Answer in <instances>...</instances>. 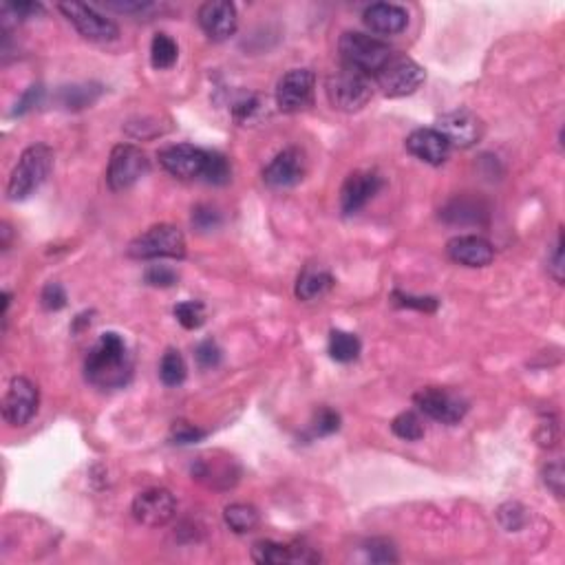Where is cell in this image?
<instances>
[{"instance_id":"1","label":"cell","mask_w":565,"mask_h":565,"mask_svg":"<svg viewBox=\"0 0 565 565\" xmlns=\"http://www.w3.org/2000/svg\"><path fill=\"white\" fill-rule=\"evenodd\" d=\"M84 376L97 389H122L133 378V358L124 338L115 332H106L84 360Z\"/></svg>"},{"instance_id":"2","label":"cell","mask_w":565,"mask_h":565,"mask_svg":"<svg viewBox=\"0 0 565 565\" xmlns=\"http://www.w3.org/2000/svg\"><path fill=\"white\" fill-rule=\"evenodd\" d=\"M53 168V150L47 144H34L20 155L13 166L7 184V197L11 202H22L34 195L47 181Z\"/></svg>"},{"instance_id":"3","label":"cell","mask_w":565,"mask_h":565,"mask_svg":"<svg viewBox=\"0 0 565 565\" xmlns=\"http://www.w3.org/2000/svg\"><path fill=\"white\" fill-rule=\"evenodd\" d=\"M338 51H340L342 65L363 71L367 75H376L395 56L393 49L385 40L360 34V31L342 34L340 42H338Z\"/></svg>"},{"instance_id":"4","label":"cell","mask_w":565,"mask_h":565,"mask_svg":"<svg viewBox=\"0 0 565 565\" xmlns=\"http://www.w3.org/2000/svg\"><path fill=\"white\" fill-rule=\"evenodd\" d=\"M327 97L333 109L342 113H355L371 100L373 87L367 73L342 65L327 78Z\"/></svg>"},{"instance_id":"5","label":"cell","mask_w":565,"mask_h":565,"mask_svg":"<svg viewBox=\"0 0 565 565\" xmlns=\"http://www.w3.org/2000/svg\"><path fill=\"white\" fill-rule=\"evenodd\" d=\"M131 259H184L186 256V237L177 225L159 224L146 230L128 246Z\"/></svg>"},{"instance_id":"6","label":"cell","mask_w":565,"mask_h":565,"mask_svg":"<svg viewBox=\"0 0 565 565\" xmlns=\"http://www.w3.org/2000/svg\"><path fill=\"white\" fill-rule=\"evenodd\" d=\"M424 78V69L407 56H393L376 73L378 87L386 97L411 95L422 87Z\"/></svg>"},{"instance_id":"7","label":"cell","mask_w":565,"mask_h":565,"mask_svg":"<svg viewBox=\"0 0 565 565\" xmlns=\"http://www.w3.org/2000/svg\"><path fill=\"white\" fill-rule=\"evenodd\" d=\"M149 157H146V153L141 149H137L133 144L115 146L109 159V171H106L109 188L115 190V193L131 188V186H135L149 172Z\"/></svg>"},{"instance_id":"8","label":"cell","mask_w":565,"mask_h":565,"mask_svg":"<svg viewBox=\"0 0 565 565\" xmlns=\"http://www.w3.org/2000/svg\"><path fill=\"white\" fill-rule=\"evenodd\" d=\"M416 407L431 420L442 422V424H457L469 411V402L460 393L451 389H439V386H426L420 389L413 398Z\"/></svg>"},{"instance_id":"9","label":"cell","mask_w":565,"mask_h":565,"mask_svg":"<svg viewBox=\"0 0 565 565\" xmlns=\"http://www.w3.org/2000/svg\"><path fill=\"white\" fill-rule=\"evenodd\" d=\"M40 391L29 378H13L3 398V417L11 426H25L38 413Z\"/></svg>"},{"instance_id":"10","label":"cell","mask_w":565,"mask_h":565,"mask_svg":"<svg viewBox=\"0 0 565 565\" xmlns=\"http://www.w3.org/2000/svg\"><path fill=\"white\" fill-rule=\"evenodd\" d=\"M62 13L66 16V20L80 31L87 40L93 42H111V40H118L119 29L113 20L102 16L100 11H95L93 7L82 3H62L57 4Z\"/></svg>"},{"instance_id":"11","label":"cell","mask_w":565,"mask_h":565,"mask_svg":"<svg viewBox=\"0 0 565 565\" xmlns=\"http://www.w3.org/2000/svg\"><path fill=\"white\" fill-rule=\"evenodd\" d=\"M316 78L309 69H292L279 80L277 104L283 113H301L314 102Z\"/></svg>"},{"instance_id":"12","label":"cell","mask_w":565,"mask_h":565,"mask_svg":"<svg viewBox=\"0 0 565 565\" xmlns=\"http://www.w3.org/2000/svg\"><path fill=\"white\" fill-rule=\"evenodd\" d=\"M133 517L146 528H162L175 517L177 501L166 488H149L133 501Z\"/></svg>"},{"instance_id":"13","label":"cell","mask_w":565,"mask_h":565,"mask_svg":"<svg viewBox=\"0 0 565 565\" xmlns=\"http://www.w3.org/2000/svg\"><path fill=\"white\" fill-rule=\"evenodd\" d=\"M435 131L442 133L451 149H470L477 144L484 135V124L473 111L457 109L451 113H444L435 124Z\"/></svg>"},{"instance_id":"14","label":"cell","mask_w":565,"mask_h":565,"mask_svg":"<svg viewBox=\"0 0 565 565\" xmlns=\"http://www.w3.org/2000/svg\"><path fill=\"white\" fill-rule=\"evenodd\" d=\"M208 150L197 149L193 144H175L168 146L159 153V164L164 171L171 172L179 179H202L206 171Z\"/></svg>"},{"instance_id":"15","label":"cell","mask_w":565,"mask_h":565,"mask_svg":"<svg viewBox=\"0 0 565 565\" xmlns=\"http://www.w3.org/2000/svg\"><path fill=\"white\" fill-rule=\"evenodd\" d=\"M197 20L208 38L215 40V42H224V40H228L230 35H234V31H237V7H234L233 3H225V0L203 3L202 7H199Z\"/></svg>"},{"instance_id":"16","label":"cell","mask_w":565,"mask_h":565,"mask_svg":"<svg viewBox=\"0 0 565 565\" xmlns=\"http://www.w3.org/2000/svg\"><path fill=\"white\" fill-rule=\"evenodd\" d=\"M305 177V155L302 150L287 146L265 166L263 179L272 188H292Z\"/></svg>"},{"instance_id":"17","label":"cell","mask_w":565,"mask_h":565,"mask_svg":"<svg viewBox=\"0 0 565 565\" xmlns=\"http://www.w3.org/2000/svg\"><path fill=\"white\" fill-rule=\"evenodd\" d=\"M382 188V177L371 171H355L345 179L340 190V208L345 215H355L369 203V199Z\"/></svg>"},{"instance_id":"18","label":"cell","mask_w":565,"mask_h":565,"mask_svg":"<svg viewBox=\"0 0 565 565\" xmlns=\"http://www.w3.org/2000/svg\"><path fill=\"white\" fill-rule=\"evenodd\" d=\"M447 255L466 268H486L495 259V248L477 234H462L448 241Z\"/></svg>"},{"instance_id":"19","label":"cell","mask_w":565,"mask_h":565,"mask_svg":"<svg viewBox=\"0 0 565 565\" xmlns=\"http://www.w3.org/2000/svg\"><path fill=\"white\" fill-rule=\"evenodd\" d=\"M407 150L417 157L420 162L431 164V166H439L451 155V144L447 137L435 128H417L407 137Z\"/></svg>"},{"instance_id":"20","label":"cell","mask_w":565,"mask_h":565,"mask_svg":"<svg viewBox=\"0 0 565 565\" xmlns=\"http://www.w3.org/2000/svg\"><path fill=\"white\" fill-rule=\"evenodd\" d=\"M363 20L373 34L395 35L407 29L408 13L407 9L393 3H376L369 4L363 13Z\"/></svg>"},{"instance_id":"21","label":"cell","mask_w":565,"mask_h":565,"mask_svg":"<svg viewBox=\"0 0 565 565\" xmlns=\"http://www.w3.org/2000/svg\"><path fill=\"white\" fill-rule=\"evenodd\" d=\"M252 559L261 565L314 563L318 561V554H311L309 548H294V546L277 544V541H256L252 546Z\"/></svg>"},{"instance_id":"22","label":"cell","mask_w":565,"mask_h":565,"mask_svg":"<svg viewBox=\"0 0 565 565\" xmlns=\"http://www.w3.org/2000/svg\"><path fill=\"white\" fill-rule=\"evenodd\" d=\"M332 287L333 277L329 270L320 268V265H307L296 279V298L305 302L318 301V298H323Z\"/></svg>"},{"instance_id":"23","label":"cell","mask_w":565,"mask_h":565,"mask_svg":"<svg viewBox=\"0 0 565 565\" xmlns=\"http://www.w3.org/2000/svg\"><path fill=\"white\" fill-rule=\"evenodd\" d=\"M224 519L228 528L237 535H248L259 526V510L250 504H230L224 510Z\"/></svg>"},{"instance_id":"24","label":"cell","mask_w":565,"mask_h":565,"mask_svg":"<svg viewBox=\"0 0 565 565\" xmlns=\"http://www.w3.org/2000/svg\"><path fill=\"white\" fill-rule=\"evenodd\" d=\"M360 340L358 336L349 332H340V329H333L329 333V355H332L336 363H351L360 355Z\"/></svg>"},{"instance_id":"25","label":"cell","mask_w":565,"mask_h":565,"mask_svg":"<svg viewBox=\"0 0 565 565\" xmlns=\"http://www.w3.org/2000/svg\"><path fill=\"white\" fill-rule=\"evenodd\" d=\"M102 95V88L97 84H75V87H65L60 91V102L69 111H82L91 106L97 97Z\"/></svg>"},{"instance_id":"26","label":"cell","mask_w":565,"mask_h":565,"mask_svg":"<svg viewBox=\"0 0 565 565\" xmlns=\"http://www.w3.org/2000/svg\"><path fill=\"white\" fill-rule=\"evenodd\" d=\"M177 56H179V49H177L175 40L168 34H155L153 42H150V62L155 69H171L177 62Z\"/></svg>"},{"instance_id":"27","label":"cell","mask_w":565,"mask_h":565,"mask_svg":"<svg viewBox=\"0 0 565 565\" xmlns=\"http://www.w3.org/2000/svg\"><path fill=\"white\" fill-rule=\"evenodd\" d=\"M159 378L166 386H179L186 380V363L177 349H168L159 363Z\"/></svg>"},{"instance_id":"28","label":"cell","mask_w":565,"mask_h":565,"mask_svg":"<svg viewBox=\"0 0 565 565\" xmlns=\"http://www.w3.org/2000/svg\"><path fill=\"white\" fill-rule=\"evenodd\" d=\"M230 177H233V166H230L228 157H224V155L217 153V150H208L206 171H203L202 179L212 186H224L228 184Z\"/></svg>"},{"instance_id":"29","label":"cell","mask_w":565,"mask_h":565,"mask_svg":"<svg viewBox=\"0 0 565 565\" xmlns=\"http://www.w3.org/2000/svg\"><path fill=\"white\" fill-rule=\"evenodd\" d=\"M391 431L400 439H407V442H417V439L424 438V424H422L420 416L413 411L400 413L393 420V424H391Z\"/></svg>"},{"instance_id":"30","label":"cell","mask_w":565,"mask_h":565,"mask_svg":"<svg viewBox=\"0 0 565 565\" xmlns=\"http://www.w3.org/2000/svg\"><path fill=\"white\" fill-rule=\"evenodd\" d=\"M175 318L181 327L199 329L206 323V305L202 301H184L175 307Z\"/></svg>"},{"instance_id":"31","label":"cell","mask_w":565,"mask_h":565,"mask_svg":"<svg viewBox=\"0 0 565 565\" xmlns=\"http://www.w3.org/2000/svg\"><path fill=\"white\" fill-rule=\"evenodd\" d=\"M261 113H263V102H261L259 95H250L248 93V95H243L241 100H237L233 104V115L237 122H255Z\"/></svg>"},{"instance_id":"32","label":"cell","mask_w":565,"mask_h":565,"mask_svg":"<svg viewBox=\"0 0 565 565\" xmlns=\"http://www.w3.org/2000/svg\"><path fill=\"white\" fill-rule=\"evenodd\" d=\"M340 429V416H338L333 408L323 407L314 417V424H311V435H318V438H324V435H332Z\"/></svg>"},{"instance_id":"33","label":"cell","mask_w":565,"mask_h":565,"mask_svg":"<svg viewBox=\"0 0 565 565\" xmlns=\"http://www.w3.org/2000/svg\"><path fill=\"white\" fill-rule=\"evenodd\" d=\"M367 557L371 563H395L398 554L391 541L386 539H371L367 544Z\"/></svg>"},{"instance_id":"34","label":"cell","mask_w":565,"mask_h":565,"mask_svg":"<svg viewBox=\"0 0 565 565\" xmlns=\"http://www.w3.org/2000/svg\"><path fill=\"white\" fill-rule=\"evenodd\" d=\"M393 302L400 307H408V309H417V311H435L438 309V298L433 296H411V294H402V292H393Z\"/></svg>"},{"instance_id":"35","label":"cell","mask_w":565,"mask_h":565,"mask_svg":"<svg viewBox=\"0 0 565 565\" xmlns=\"http://www.w3.org/2000/svg\"><path fill=\"white\" fill-rule=\"evenodd\" d=\"M203 438H206V431L197 429L195 424H188V422H184V420H179L172 424L171 439L175 444H195Z\"/></svg>"},{"instance_id":"36","label":"cell","mask_w":565,"mask_h":565,"mask_svg":"<svg viewBox=\"0 0 565 565\" xmlns=\"http://www.w3.org/2000/svg\"><path fill=\"white\" fill-rule=\"evenodd\" d=\"M219 224H221V215L212 206L202 203V206H197L193 210V225L197 230H202V233L215 230Z\"/></svg>"},{"instance_id":"37","label":"cell","mask_w":565,"mask_h":565,"mask_svg":"<svg viewBox=\"0 0 565 565\" xmlns=\"http://www.w3.org/2000/svg\"><path fill=\"white\" fill-rule=\"evenodd\" d=\"M195 358L202 369H215L221 363V349L215 340H203L199 342L197 351H195Z\"/></svg>"},{"instance_id":"38","label":"cell","mask_w":565,"mask_h":565,"mask_svg":"<svg viewBox=\"0 0 565 565\" xmlns=\"http://www.w3.org/2000/svg\"><path fill=\"white\" fill-rule=\"evenodd\" d=\"M42 307L49 311H57L66 305V292L60 283H47L40 294Z\"/></svg>"},{"instance_id":"39","label":"cell","mask_w":565,"mask_h":565,"mask_svg":"<svg viewBox=\"0 0 565 565\" xmlns=\"http://www.w3.org/2000/svg\"><path fill=\"white\" fill-rule=\"evenodd\" d=\"M146 283L153 287H172L177 283L175 270L166 268V265H150L144 274Z\"/></svg>"},{"instance_id":"40","label":"cell","mask_w":565,"mask_h":565,"mask_svg":"<svg viewBox=\"0 0 565 565\" xmlns=\"http://www.w3.org/2000/svg\"><path fill=\"white\" fill-rule=\"evenodd\" d=\"M500 522L506 531H519L526 522V510L519 504H506L500 508Z\"/></svg>"},{"instance_id":"41","label":"cell","mask_w":565,"mask_h":565,"mask_svg":"<svg viewBox=\"0 0 565 565\" xmlns=\"http://www.w3.org/2000/svg\"><path fill=\"white\" fill-rule=\"evenodd\" d=\"M4 13H11L16 20H27V18H35L42 13V4L40 3H9L3 7Z\"/></svg>"},{"instance_id":"42","label":"cell","mask_w":565,"mask_h":565,"mask_svg":"<svg viewBox=\"0 0 565 565\" xmlns=\"http://www.w3.org/2000/svg\"><path fill=\"white\" fill-rule=\"evenodd\" d=\"M544 482L557 497H563V464L554 462L544 470Z\"/></svg>"},{"instance_id":"43","label":"cell","mask_w":565,"mask_h":565,"mask_svg":"<svg viewBox=\"0 0 565 565\" xmlns=\"http://www.w3.org/2000/svg\"><path fill=\"white\" fill-rule=\"evenodd\" d=\"M563 268H565L563 265V233H559L557 246H554L553 256H550V261H548V270L557 283L563 281Z\"/></svg>"},{"instance_id":"44","label":"cell","mask_w":565,"mask_h":565,"mask_svg":"<svg viewBox=\"0 0 565 565\" xmlns=\"http://www.w3.org/2000/svg\"><path fill=\"white\" fill-rule=\"evenodd\" d=\"M42 87H31L29 91L25 93V95L20 97V100H18V104H16V109H13V115H25L27 111H31L34 109L35 104H40V100H42Z\"/></svg>"}]
</instances>
